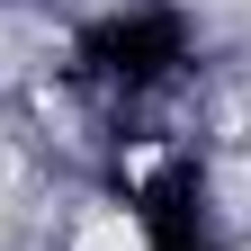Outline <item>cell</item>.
<instances>
[{"mask_svg":"<svg viewBox=\"0 0 251 251\" xmlns=\"http://www.w3.org/2000/svg\"><path fill=\"white\" fill-rule=\"evenodd\" d=\"M179 63H188V27H179L171 0L117 9L99 27H81V45H72V72L99 81V90H152V81H171Z\"/></svg>","mask_w":251,"mask_h":251,"instance_id":"1","label":"cell"},{"mask_svg":"<svg viewBox=\"0 0 251 251\" xmlns=\"http://www.w3.org/2000/svg\"><path fill=\"white\" fill-rule=\"evenodd\" d=\"M144 251H215V225H206V179L198 162H171L144 179Z\"/></svg>","mask_w":251,"mask_h":251,"instance_id":"2","label":"cell"}]
</instances>
